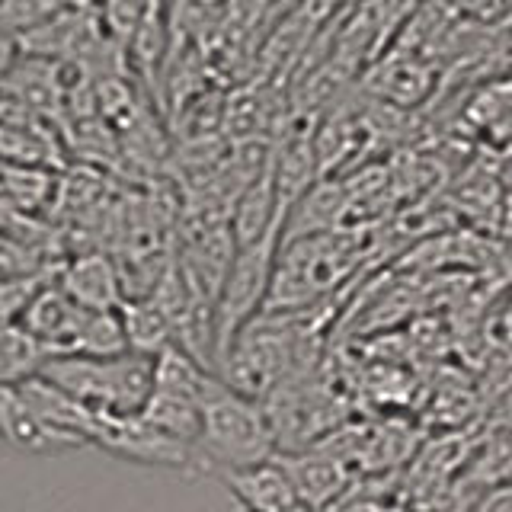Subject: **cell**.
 Returning <instances> with one entry per match:
<instances>
[{
  "label": "cell",
  "instance_id": "6da1fadb",
  "mask_svg": "<svg viewBox=\"0 0 512 512\" xmlns=\"http://www.w3.org/2000/svg\"><path fill=\"white\" fill-rule=\"evenodd\" d=\"M196 455L199 468L215 474L276 458V432L256 397L237 391L224 378L208 375L202 388V432Z\"/></svg>",
  "mask_w": 512,
  "mask_h": 512
},
{
  "label": "cell",
  "instance_id": "7a4b0ae2",
  "mask_svg": "<svg viewBox=\"0 0 512 512\" xmlns=\"http://www.w3.org/2000/svg\"><path fill=\"white\" fill-rule=\"evenodd\" d=\"M96 416H138L154 394L157 356L128 349L112 359L58 356L42 372Z\"/></svg>",
  "mask_w": 512,
  "mask_h": 512
},
{
  "label": "cell",
  "instance_id": "3957f363",
  "mask_svg": "<svg viewBox=\"0 0 512 512\" xmlns=\"http://www.w3.org/2000/svg\"><path fill=\"white\" fill-rule=\"evenodd\" d=\"M282 234L272 231L263 240L247 247H237V256L224 279L218 304H215V349L221 359L231 356L234 343L240 340V330L250 324V317L263 304L269 282H272V256H276V237Z\"/></svg>",
  "mask_w": 512,
  "mask_h": 512
},
{
  "label": "cell",
  "instance_id": "277c9868",
  "mask_svg": "<svg viewBox=\"0 0 512 512\" xmlns=\"http://www.w3.org/2000/svg\"><path fill=\"white\" fill-rule=\"evenodd\" d=\"M90 317L93 308L71 298L61 285H45L36 295V301L23 311L20 324L29 333H36L48 346V352H52V359H58V356H77L80 343H84V333L90 327Z\"/></svg>",
  "mask_w": 512,
  "mask_h": 512
},
{
  "label": "cell",
  "instance_id": "5b68a950",
  "mask_svg": "<svg viewBox=\"0 0 512 512\" xmlns=\"http://www.w3.org/2000/svg\"><path fill=\"white\" fill-rule=\"evenodd\" d=\"M276 461L295 484L301 503L311 506L314 512H327V506L340 500L343 490L349 487V471L343 458L324 452V448H317V452H285L276 455Z\"/></svg>",
  "mask_w": 512,
  "mask_h": 512
},
{
  "label": "cell",
  "instance_id": "8992f818",
  "mask_svg": "<svg viewBox=\"0 0 512 512\" xmlns=\"http://www.w3.org/2000/svg\"><path fill=\"white\" fill-rule=\"evenodd\" d=\"M218 477L234 490V496L244 503V509H253V512H314L311 506L301 503L295 484L288 480L285 468L276 458L263 461V464H253V468L224 471Z\"/></svg>",
  "mask_w": 512,
  "mask_h": 512
},
{
  "label": "cell",
  "instance_id": "52a82bcc",
  "mask_svg": "<svg viewBox=\"0 0 512 512\" xmlns=\"http://www.w3.org/2000/svg\"><path fill=\"white\" fill-rule=\"evenodd\" d=\"M58 285L77 298L80 304H87L93 311H119V276L112 269L109 260L103 256H80L68 269H61Z\"/></svg>",
  "mask_w": 512,
  "mask_h": 512
},
{
  "label": "cell",
  "instance_id": "ba28073f",
  "mask_svg": "<svg viewBox=\"0 0 512 512\" xmlns=\"http://www.w3.org/2000/svg\"><path fill=\"white\" fill-rule=\"evenodd\" d=\"M0 420H4L7 439L16 448H23V452H64V448H71L58 432L48 429L39 416L23 404L20 394L13 388L0 391Z\"/></svg>",
  "mask_w": 512,
  "mask_h": 512
},
{
  "label": "cell",
  "instance_id": "9c48e42d",
  "mask_svg": "<svg viewBox=\"0 0 512 512\" xmlns=\"http://www.w3.org/2000/svg\"><path fill=\"white\" fill-rule=\"evenodd\" d=\"M48 362H52V352L36 333H29L20 320L4 324V384H23L36 378L45 372Z\"/></svg>",
  "mask_w": 512,
  "mask_h": 512
},
{
  "label": "cell",
  "instance_id": "30bf717a",
  "mask_svg": "<svg viewBox=\"0 0 512 512\" xmlns=\"http://www.w3.org/2000/svg\"><path fill=\"white\" fill-rule=\"evenodd\" d=\"M122 320H125V333H128V346L144 356H160L164 349H170V320L167 314L157 308L154 301H128L122 304Z\"/></svg>",
  "mask_w": 512,
  "mask_h": 512
},
{
  "label": "cell",
  "instance_id": "8fae6325",
  "mask_svg": "<svg viewBox=\"0 0 512 512\" xmlns=\"http://www.w3.org/2000/svg\"><path fill=\"white\" fill-rule=\"evenodd\" d=\"M474 512H512V484H506V487H500V490L487 493Z\"/></svg>",
  "mask_w": 512,
  "mask_h": 512
},
{
  "label": "cell",
  "instance_id": "7c38bea8",
  "mask_svg": "<svg viewBox=\"0 0 512 512\" xmlns=\"http://www.w3.org/2000/svg\"><path fill=\"white\" fill-rule=\"evenodd\" d=\"M244 512H253V509H244Z\"/></svg>",
  "mask_w": 512,
  "mask_h": 512
}]
</instances>
